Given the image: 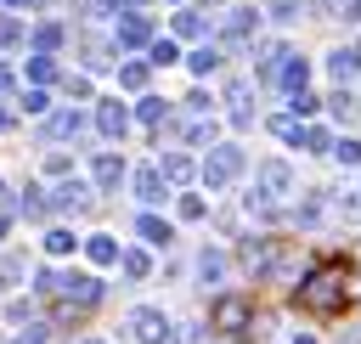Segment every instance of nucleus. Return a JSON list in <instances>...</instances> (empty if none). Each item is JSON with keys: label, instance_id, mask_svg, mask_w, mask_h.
<instances>
[{"label": "nucleus", "instance_id": "obj_4", "mask_svg": "<svg viewBox=\"0 0 361 344\" xmlns=\"http://www.w3.org/2000/svg\"><path fill=\"white\" fill-rule=\"evenodd\" d=\"M51 293H56L68 310H90V305L102 299V282H96L90 271H56V276H51ZM68 310H62V316H68Z\"/></svg>", "mask_w": 361, "mask_h": 344}, {"label": "nucleus", "instance_id": "obj_6", "mask_svg": "<svg viewBox=\"0 0 361 344\" xmlns=\"http://www.w3.org/2000/svg\"><path fill=\"white\" fill-rule=\"evenodd\" d=\"M254 192H259V203H282V197L293 192V169H288L282 158H265V164L254 169Z\"/></svg>", "mask_w": 361, "mask_h": 344}, {"label": "nucleus", "instance_id": "obj_1", "mask_svg": "<svg viewBox=\"0 0 361 344\" xmlns=\"http://www.w3.org/2000/svg\"><path fill=\"white\" fill-rule=\"evenodd\" d=\"M293 305H299V310H316V316H333V310L344 305V271H338V265H322L310 282H299Z\"/></svg>", "mask_w": 361, "mask_h": 344}, {"label": "nucleus", "instance_id": "obj_10", "mask_svg": "<svg viewBox=\"0 0 361 344\" xmlns=\"http://www.w3.org/2000/svg\"><path fill=\"white\" fill-rule=\"evenodd\" d=\"M85 203H90V186H85L79 175H62V180L51 186V197H45V209H73V214H79Z\"/></svg>", "mask_w": 361, "mask_h": 344}, {"label": "nucleus", "instance_id": "obj_7", "mask_svg": "<svg viewBox=\"0 0 361 344\" xmlns=\"http://www.w3.org/2000/svg\"><path fill=\"white\" fill-rule=\"evenodd\" d=\"M169 316L164 310H152V305H135L130 310V338H141V344H169Z\"/></svg>", "mask_w": 361, "mask_h": 344}, {"label": "nucleus", "instance_id": "obj_44", "mask_svg": "<svg viewBox=\"0 0 361 344\" xmlns=\"http://www.w3.org/2000/svg\"><path fill=\"white\" fill-rule=\"evenodd\" d=\"M68 96H79V102H90V79H85V73H68Z\"/></svg>", "mask_w": 361, "mask_h": 344}, {"label": "nucleus", "instance_id": "obj_33", "mask_svg": "<svg viewBox=\"0 0 361 344\" xmlns=\"http://www.w3.org/2000/svg\"><path fill=\"white\" fill-rule=\"evenodd\" d=\"M135 113H141V124H164V118H169V102H164V96H141Z\"/></svg>", "mask_w": 361, "mask_h": 344}, {"label": "nucleus", "instance_id": "obj_19", "mask_svg": "<svg viewBox=\"0 0 361 344\" xmlns=\"http://www.w3.org/2000/svg\"><path fill=\"white\" fill-rule=\"evenodd\" d=\"M220 62H226V56H220V45H214V39H209V45H197V51L186 56V68H192L197 79H209V73H220Z\"/></svg>", "mask_w": 361, "mask_h": 344}, {"label": "nucleus", "instance_id": "obj_37", "mask_svg": "<svg viewBox=\"0 0 361 344\" xmlns=\"http://www.w3.org/2000/svg\"><path fill=\"white\" fill-rule=\"evenodd\" d=\"M147 68H152V62H124V68H118V85H124V90H141V85H147Z\"/></svg>", "mask_w": 361, "mask_h": 344}, {"label": "nucleus", "instance_id": "obj_43", "mask_svg": "<svg viewBox=\"0 0 361 344\" xmlns=\"http://www.w3.org/2000/svg\"><path fill=\"white\" fill-rule=\"evenodd\" d=\"M203 209H209V203H203L197 192H186V197H180V220H203Z\"/></svg>", "mask_w": 361, "mask_h": 344}, {"label": "nucleus", "instance_id": "obj_35", "mask_svg": "<svg viewBox=\"0 0 361 344\" xmlns=\"http://www.w3.org/2000/svg\"><path fill=\"white\" fill-rule=\"evenodd\" d=\"M186 141H192V147H209V141H214V118H209V113H197V118L186 124Z\"/></svg>", "mask_w": 361, "mask_h": 344}, {"label": "nucleus", "instance_id": "obj_49", "mask_svg": "<svg viewBox=\"0 0 361 344\" xmlns=\"http://www.w3.org/2000/svg\"><path fill=\"white\" fill-rule=\"evenodd\" d=\"M0 96H11V68L0 62Z\"/></svg>", "mask_w": 361, "mask_h": 344}, {"label": "nucleus", "instance_id": "obj_5", "mask_svg": "<svg viewBox=\"0 0 361 344\" xmlns=\"http://www.w3.org/2000/svg\"><path fill=\"white\" fill-rule=\"evenodd\" d=\"M209 327H220V333H254V305L243 293H220L209 305Z\"/></svg>", "mask_w": 361, "mask_h": 344}, {"label": "nucleus", "instance_id": "obj_53", "mask_svg": "<svg viewBox=\"0 0 361 344\" xmlns=\"http://www.w3.org/2000/svg\"><path fill=\"white\" fill-rule=\"evenodd\" d=\"M0 197H11V192H6V175H0Z\"/></svg>", "mask_w": 361, "mask_h": 344}, {"label": "nucleus", "instance_id": "obj_55", "mask_svg": "<svg viewBox=\"0 0 361 344\" xmlns=\"http://www.w3.org/2000/svg\"><path fill=\"white\" fill-rule=\"evenodd\" d=\"M6 124H11V118H6V113H0V130H6Z\"/></svg>", "mask_w": 361, "mask_h": 344}, {"label": "nucleus", "instance_id": "obj_40", "mask_svg": "<svg viewBox=\"0 0 361 344\" xmlns=\"http://www.w3.org/2000/svg\"><path fill=\"white\" fill-rule=\"evenodd\" d=\"M17 107H23V113H34V118H39V113H51V96H45V90H39V85H34V90H23V102H17Z\"/></svg>", "mask_w": 361, "mask_h": 344}, {"label": "nucleus", "instance_id": "obj_22", "mask_svg": "<svg viewBox=\"0 0 361 344\" xmlns=\"http://www.w3.org/2000/svg\"><path fill=\"white\" fill-rule=\"evenodd\" d=\"M85 259H90V265H113V259H118V242L96 231V237H85Z\"/></svg>", "mask_w": 361, "mask_h": 344}, {"label": "nucleus", "instance_id": "obj_41", "mask_svg": "<svg viewBox=\"0 0 361 344\" xmlns=\"http://www.w3.org/2000/svg\"><path fill=\"white\" fill-rule=\"evenodd\" d=\"M45 175H73V158L68 152H45Z\"/></svg>", "mask_w": 361, "mask_h": 344}, {"label": "nucleus", "instance_id": "obj_30", "mask_svg": "<svg viewBox=\"0 0 361 344\" xmlns=\"http://www.w3.org/2000/svg\"><path fill=\"white\" fill-rule=\"evenodd\" d=\"M73 248H79V237H73L68 226H51V231H45V254H73Z\"/></svg>", "mask_w": 361, "mask_h": 344}, {"label": "nucleus", "instance_id": "obj_29", "mask_svg": "<svg viewBox=\"0 0 361 344\" xmlns=\"http://www.w3.org/2000/svg\"><path fill=\"white\" fill-rule=\"evenodd\" d=\"M316 107H322V96H316V90H305V85H299V90H288V113H299V118H310Z\"/></svg>", "mask_w": 361, "mask_h": 344}, {"label": "nucleus", "instance_id": "obj_3", "mask_svg": "<svg viewBox=\"0 0 361 344\" xmlns=\"http://www.w3.org/2000/svg\"><path fill=\"white\" fill-rule=\"evenodd\" d=\"M243 271L254 276V282H265V276H288V254H282V242L276 237H243Z\"/></svg>", "mask_w": 361, "mask_h": 344}, {"label": "nucleus", "instance_id": "obj_21", "mask_svg": "<svg viewBox=\"0 0 361 344\" xmlns=\"http://www.w3.org/2000/svg\"><path fill=\"white\" fill-rule=\"evenodd\" d=\"M220 276H226V254H220V248H203V254H197V282L214 288Z\"/></svg>", "mask_w": 361, "mask_h": 344}, {"label": "nucleus", "instance_id": "obj_28", "mask_svg": "<svg viewBox=\"0 0 361 344\" xmlns=\"http://www.w3.org/2000/svg\"><path fill=\"white\" fill-rule=\"evenodd\" d=\"M248 90H254L248 79H237V85L226 90V102H231V118H237V124H248Z\"/></svg>", "mask_w": 361, "mask_h": 344}, {"label": "nucleus", "instance_id": "obj_48", "mask_svg": "<svg viewBox=\"0 0 361 344\" xmlns=\"http://www.w3.org/2000/svg\"><path fill=\"white\" fill-rule=\"evenodd\" d=\"M344 17H350V23H361V0H344Z\"/></svg>", "mask_w": 361, "mask_h": 344}, {"label": "nucleus", "instance_id": "obj_20", "mask_svg": "<svg viewBox=\"0 0 361 344\" xmlns=\"http://www.w3.org/2000/svg\"><path fill=\"white\" fill-rule=\"evenodd\" d=\"M113 265H118L130 282H147V276H152V259H147L141 248H118V259H113Z\"/></svg>", "mask_w": 361, "mask_h": 344}, {"label": "nucleus", "instance_id": "obj_15", "mask_svg": "<svg viewBox=\"0 0 361 344\" xmlns=\"http://www.w3.org/2000/svg\"><path fill=\"white\" fill-rule=\"evenodd\" d=\"M130 186H135V197H141V203H164V192H169V180L158 175V164L135 169V180H130Z\"/></svg>", "mask_w": 361, "mask_h": 344}, {"label": "nucleus", "instance_id": "obj_45", "mask_svg": "<svg viewBox=\"0 0 361 344\" xmlns=\"http://www.w3.org/2000/svg\"><path fill=\"white\" fill-rule=\"evenodd\" d=\"M169 344H203L197 327H169Z\"/></svg>", "mask_w": 361, "mask_h": 344}, {"label": "nucleus", "instance_id": "obj_2", "mask_svg": "<svg viewBox=\"0 0 361 344\" xmlns=\"http://www.w3.org/2000/svg\"><path fill=\"white\" fill-rule=\"evenodd\" d=\"M243 147L237 141H209V152H203V164H197V180L209 186V192H220V186H231L237 175H243Z\"/></svg>", "mask_w": 361, "mask_h": 344}, {"label": "nucleus", "instance_id": "obj_39", "mask_svg": "<svg viewBox=\"0 0 361 344\" xmlns=\"http://www.w3.org/2000/svg\"><path fill=\"white\" fill-rule=\"evenodd\" d=\"M23 39H28V28H23L17 17H6V11H0V45L11 51V45H23Z\"/></svg>", "mask_w": 361, "mask_h": 344}, {"label": "nucleus", "instance_id": "obj_32", "mask_svg": "<svg viewBox=\"0 0 361 344\" xmlns=\"http://www.w3.org/2000/svg\"><path fill=\"white\" fill-rule=\"evenodd\" d=\"M28 79H34V85H51V79H56V62H51V51L28 56Z\"/></svg>", "mask_w": 361, "mask_h": 344}, {"label": "nucleus", "instance_id": "obj_24", "mask_svg": "<svg viewBox=\"0 0 361 344\" xmlns=\"http://www.w3.org/2000/svg\"><path fill=\"white\" fill-rule=\"evenodd\" d=\"M147 62L152 68H169V62H180V45L175 39H147Z\"/></svg>", "mask_w": 361, "mask_h": 344}, {"label": "nucleus", "instance_id": "obj_16", "mask_svg": "<svg viewBox=\"0 0 361 344\" xmlns=\"http://www.w3.org/2000/svg\"><path fill=\"white\" fill-rule=\"evenodd\" d=\"M135 237H141V242H152V248H169L175 226H169V220H158V214L147 209V214H135Z\"/></svg>", "mask_w": 361, "mask_h": 344}, {"label": "nucleus", "instance_id": "obj_11", "mask_svg": "<svg viewBox=\"0 0 361 344\" xmlns=\"http://www.w3.org/2000/svg\"><path fill=\"white\" fill-rule=\"evenodd\" d=\"M96 130H102V141H124L130 107H124V102H96Z\"/></svg>", "mask_w": 361, "mask_h": 344}, {"label": "nucleus", "instance_id": "obj_50", "mask_svg": "<svg viewBox=\"0 0 361 344\" xmlns=\"http://www.w3.org/2000/svg\"><path fill=\"white\" fill-rule=\"evenodd\" d=\"M6 231H11V220H6V214H0V242H6Z\"/></svg>", "mask_w": 361, "mask_h": 344}, {"label": "nucleus", "instance_id": "obj_9", "mask_svg": "<svg viewBox=\"0 0 361 344\" xmlns=\"http://www.w3.org/2000/svg\"><path fill=\"white\" fill-rule=\"evenodd\" d=\"M113 39H118V51H141V45L152 39V23H147V11H118V23H113Z\"/></svg>", "mask_w": 361, "mask_h": 344}, {"label": "nucleus", "instance_id": "obj_36", "mask_svg": "<svg viewBox=\"0 0 361 344\" xmlns=\"http://www.w3.org/2000/svg\"><path fill=\"white\" fill-rule=\"evenodd\" d=\"M28 39H34V51H56V45H62V28H56V23H39Z\"/></svg>", "mask_w": 361, "mask_h": 344}, {"label": "nucleus", "instance_id": "obj_8", "mask_svg": "<svg viewBox=\"0 0 361 344\" xmlns=\"http://www.w3.org/2000/svg\"><path fill=\"white\" fill-rule=\"evenodd\" d=\"M254 28H259V11H248V6H226V17H220V39H226V45H248Z\"/></svg>", "mask_w": 361, "mask_h": 344}, {"label": "nucleus", "instance_id": "obj_51", "mask_svg": "<svg viewBox=\"0 0 361 344\" xmlns=\"http://www.w3.org/2000/svg\"><path fill=\"white\" fill-rule=\"evenodd\" d=\"M6 6H11V11H23V6H34V0H6Z\"/></svg>", "mask_w": 361, "mask_h": 344}, {"label": "nucleus", "instance_id": "obj_17", "mask_svg": "<svg viewBox=\"0 0 361 344\" xmlns=\"http://www.w3.org/2000/svg\"><path fill=\"white\" fill-rule=\"evenodd\" d=\"M158 175H164L169 186H186V180L197 175V164H192L186 152H164V158H158Z\"/></svg>", "mask_w": 361, "mask_h": 344}, {"label": "nucleus", "instance_id": "obj_23", "mask_svg": "<svg viewBox=\"0 0 361 344\" xmlns=\"http://www.w3.org/2000/svg\"><path fill=\"white\" fill-rule=\"evenodd\" d=\"M271 135H276V141H288V147H299L305 118H299V113H282V118H271Z\"/></svg>", "mask_w": 361, "mask_h": 344}, {"label": "nucleus", "instance_id": "obj_54", "mask_svg": "<svg viewBox=\"0 0 361 344\" xmlns=\"http://www.w3.org/2000/svg\"><path fill=\"white\" fill-rule=\"evenodd\" d=\"M73 344H102V338H73Z\"/></svg>", "mask_w": 361, "mask_h": 344}, {"label": "nucleus", "instance_id": "obj_46", "mask_svg": "<svg viewBox=\"0 0 361 344\" xmlns=\"http://www.w3.org/2000/svg\"><path fill=\"white\" fill-rule=\"evenodd\" d=\"M6 316H11V321H34V305H28V299H17V305H11Z\"/></svg>", "mask_w": 361, "mask_h": 344}, {"label": "nucleus", "instance_id": "obj_12", "mask_svg": "<svg viewBox=\"0 0 361 344\" xmlns=\"http://www.w3.org/2000/svg\"><path fill=\"white\" fill-rule=\"evenodd\" d=\"M45 118V141H73L85 130V113L79 107H56V113H39Z\"/></svg>", "mask_w": 361, "mask_h": 344}, {"label": "nucleus", "instance_id": "obj_18", "mask_svg": "<svg viewBox=\"0 0 361 344\" xmlns=\"http://www.w3.org/2000/svg\"><path fill=\"white\" fill-rule=\"evenodd\" d=\"M203 34H209L203 11H197V6H180V11H175V39H203Z\"/></svg>", "mask_w": 361, "mask_h": 344}, {"label": "nucleus", "instance_id": "obj_25", "mask_svg": "<svg viewBox=\"0 0 361 344\" xmlns=\"http://www.w3.org/2000/svg\"><path fill=\"white\" fill-rule=\"evenodd\" d=\"M276 79H282V85H288V90H299V85H305V79H310V62H305V56H293V51H288V62H282V73H276Z\"/></svg>", "mask_w": 361, "mask_h": 344}, {"label": "nucleus", "instance_id": "obj_14", "mask_svg": "<svg viewBox=\"0 0 361 344\" xmlns=\"http://www.w3.org/2000/svg\"><path fill=\"white\" fill-rule=\"evenodd\" d=\"M327 79H338V85L361 79V51H355V45H338V51H327Z\"/></svg>", "mask_w": 361, "mask_h": 344}, {"label": "nucleus", "instance_id": "obj_42", "mask_svg": "<svg viewBox=\"0 0 361 344\" xmlns=\"http://www.w3.org/2000/svg\"><path fill=\"white\" fill-rule=\"evenodd\" d=\"M17 209H23V214H45V197H39V186H28V192L17 197Z\"/></svg>", "mask_w": 361, "mask_h": 344}, {"label": "nucleus", "instance_id": "obj_13", "mask_svg": "<svg viewBox=\"0 0 361 344\" xmlns=\"http://www.w3.org/2000/svg\"><path fill=\"white\" fill-rule=\"evenodd\" d=\"M118 180H124V158H118V152H96L90 186H96V192H118Z\"/></svg>", "mask_w": 361, "mask_h": 344}, {"label": "nucleus", "instance_id": "obj_52", "mask_svg": "<svg viewBox=\"0 0 361 344\" xmlns=\"http://www.w3.org/2000/svg\"><path fill=\"white\" fill-rule=\"evenodd\" d=\"M293 344H316V338H310V333H299V338H293Z\"/></svg>", "mask_w": 361, "mask_h": 344}, {"label": "nucleus", "instance_id": "obj_26", "mask_svg": "<svg viewBox=\"0 0 361 344\" xmlns=\"http://www.w3.org/2000/svg\"><path fill=\"white\" fill-rule=\"evenodd\" d=\"M28 276V259L23 254H0V288H17Z\"/></svg>", "mask_w": 361, "mask_h": 344}, {"label": "nucleus", "instance_id": "obj_31", "mask_svg": "<svg viewBox=\"0 0 361 344\" xmlns=\"http://www.w3.org/2000/svg\"><path fill=\"white\" fill-rule=\"evenodd\" d=\"M327 152H333V158H338L344 169H355V164H361V141H355V135H338V141H333Z\"/></svg>", "mask_w": 361, "mask_h": 344}, {"label": "nucleus", "instance_id": "obj_47", "mask_svg": "<svg viewBox=\"0 0 361 344\" xmlns=\"http://www.w3.org/2000/svg\"><path fill=\"white\" fill-rule=\"evenodd\" d=\"M17 344H45V327H23V333H17Z\"/></svg>", "mask_w": 361, "mask_h": 344}, {"label": "nucleus", "instance_id": "obj_27", "mask_svg": "<svg viewBox=\"0 0 361 344\" xmlns=\"http://www.w3.org/2000/svg\"><path fill=\"white\" fill-rule=\"evenodd\" d=\"M282 62H288V45H265V51H259V79H276Z\"/></svg>", "mask_w": 361, "mask_h": 344}, {"label": "nucleus", "instance_id": "obj_38", "mask_svg": "<svg viewBox=\"0 0 361 344\" xmlns=\"http://www.w3.org/2000/svg\"><path fill=\"white\" fill-rule=\"evenodd\" d=\"M299 147H305V152H327V147H333V135H327L322 124H305V135H299Z\"/></svg>", "mask_w": 361, "mask_h": 344}, {"label": "nucleus", "instance_id": "obj_34", "mask_svg": "<svg viewBox=\"0 0 361 344\" xmlns=\"http://www.w3.org/2000/svg\"><path fill=\"white\" fill-rule=\"evenodd\" d=\"M355 113H361V102L350 96V85H338V96H333V118H338V124H350Z\"/></svg>", "mask_w": 361, "mask_h": 344}]
</instances>
